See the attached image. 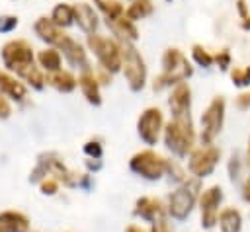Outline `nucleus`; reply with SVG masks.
<instances>
[{"label":"nucleus","instance_id":"nucleus-8","mask_svg":"<svg viewBox=\"0 0 250 232\" xmlns=\"http://www.w3.org/2000/svg\"><path fill=\"white\" fill-rule=\"evenodd\" d=\"M160 125H162V113L154 107L146 109L141 119H139V135L148 142V144H154L156 138H158V131H160Z\"/></svg>","mask_w":250,"mask_h":232},{"label":"nucleus","instance_id":"nucleus-33","mask_svg":"<svg viewBox=\"0 0 250 232\" xmlns=\"http://www.w3.org/2000/svg\"><path fill=\"white\" fill-rule=\"evenodd\" d=\"M41 187H43V191H45V193H55V189H57L55 181H45Z\"/></svg>","mask_w":250,"mask_h":232},{"label":"nucleus","instance_id":"nucleus-1","mask_svg":"<svg viewBox=\"0 0 250 232\" xmlns=\"http://www.w3.org/2000/svg\"><path fill=\"white\" fill-rule=\"evenodd\" d=\"M4 62L10 70H16L20 76H23L27 82H31L35 88L43 86L41 72L33 66V53L31 47L25 41H10L2 49Z\"/></svg>","mask_w":250,"mask_h":232},{"label":"nucleus","instance_id":"nucleus-18","mask_svg":"<svg viewBox=\"0 0 250 232\" xmlns=\"http://www.w3.org/2000/svg\"><path fill=\"white\" fill-rule=\"evenodd\" d=\"M80 88H82L84 96L88 97V101H92V103H100L98 84H96V78H94V74H90V70H86V72L80 76Z\"/></svg>","mask_w":250,"mask_h":232},{"label":"nucleus","instance_id":"nucleus-23","mask_svg":"<svg viewBox=\"0 0 250 232\" xmlns=\"http://www.w3.org/2000/svg\"><path fill=\"white\" fill-rule=\"evenodd\" d=\"M49 82L55 86V88H59V90H62V92H70L72 88H74V78L68 74V72H59L57 70V74H53V76H49Z\"/></svg>","mask_w":250,"mask_h":232},{"label":"nucleus","instance_id":"nucleus-4","mask_svg":"<svg viewBox=\"0 0 250 232\" xmlns=\"http://www.w3.org/2000/svg\"><path fill=\"white\" fill-rule=\"evenodd\" d=\"M88 45L94 49L96 57L104 64V68L115 72L121 66V49L107 37L102 35H88Z\"/></svg>","mask_w":250,"mask_h":232},{"label":"nucleus","instance_id":"nucleus-6","mask_svg":"<svg viewBox=\"0 0 250 232\" xmlns=\"http://www.w3.org/2000/svg\"><path fill=\"white\" fill-rule=\"evenodd\" d=\"M223 113H225V101H223V97H215L211 101V105L207 107V111L203 113V117H201V125H203L201 138H203L205 144H209L213 140V136L221 131Z\"/></svg>","mask_w":250,"mask_h":232},{"label":"nucleus","instance_id":"nucleus-20","mask_svg":"<svg viewBox=\"0 0 250 232\" xmlns=\"http://www.w3.org/2000/svg\"><path fill=\"white\" fill-rule=\"evenodd\" d=\"M53 23L57 25H68L72 19H74V8L68 6V4H59L55 10H53Z\"/></svg>","mask_w":250,"mask_h":232},{"label":"nucleus","instance_id":"nucleus-38","mask_svg":"<svg viewBox=\"0 0 250 232\" xmlns=\"http://www.w3.org/2000/svg\"><path fill=\"white\" fill-rule=\"evenodd\" d=\"M127 232H141V230H139V228H135V226H131V228H129Z\"/></svg>","mask_w":250,"mask_h":232},{"label":"nucleus","instance_id":"nucleus-3","mask_svg":"<svg viewBox=\"0 0 250 232\" xmlns=\"http://www.w3.org/2000/svg\"><path fill=\"white\" fill-rule=\"evenodd\" d=\"M193 142V131L188 115L176 117L168 127H166V144L170 150L178 154H186Z\"/></svg>","mask_w":250,"mask_h":232},{"label":"nucleus","instance_id":"nucleus-21","mask_svg":"<svg viewBox=\"0 0 250 232\" xmlns=\"http://www.w3.org/2000/svg\"><path fill=\"white\" fill-rule=\"evenodd\" d=\"M107 25H111L119 35H127L129 39H135L137 37V29L133 27V23H131V19H127V18H117V19H107Z\"/></svg>","mask_w":250,"mask_h":232},{"label":"nucleus","instance_id":"nucleus-9","mask_svg":"<svg viewBox=\"0 0 250 232\" xmlns=\"http://www.w3.org/2000/svg\"><path fill=\"white\" fill-rule=\"evenodd\" d=\"M219 150L215 148V146H207V148H201V150H197L193 156H191V160H189V170L195 174V175H207L213 168H215V164H217V160H219Z\"/></svg>","mask_w":250,"mask_h":232},{"label":"nucleus","instance_id":"nucleus-15","mask_svg":"<svg viewBox=\"0 0 250 232\" xmlns=\"http://www.w3.org/2000/svg\"><path fill=\"white\" fill-rule=\"evenodd\" d=\"M0 232H27L25 216L18 213H2L0 214Z\"/></svg>","mask_w":250,"mask_h":232},{"label":"nucleus","instance_id":"nucleus-36","mask_svg":"<svg viewBox=\"0 0 250 232\" xmlns=\"http://www.w3.org/2000/svg\"><path fill=\"white\" fill-rule=\"evenodd\" d=\"M238 10H240V14L246 18V4H244V0H238Z\"/></svg>","mask_w":250,"mask_h":232},{"label":"nucleus","instance_id":"nucleus-12","mask_svg":"<svg viewBox=\"0 0 250 232\" xmlns=\"http://www.w3.org/2000/svg\"><path fill=\"white\" fill-rule=\"evenodd\" d=\"M35 31L39 33L41 39H45V41H49V43H57V45H61L62 39L66 37V35L59 29V25L53 23V19H47V18H41V19L35 23Z\"/></svg>","mask_w":250,"mask_h":232},{"label":"nucleus","instance_id":"nucleus-11","mask_svg":"<svg viewBox=\"0 0 250 232\" xmlns=\"http://www.w3.org/2000/svg\"><path fill=\"white\" fill-rule=\"evenodd\" d=\"M191 203H193V191L189 187H182L170 197V213L178 218H184L189 213Z\"/></svg>","mask_w":250,"mask_h":232},{"label":"nucleus","instance_id":"nucleus-17","mask_svg":"<svg viewBox=\"0 0 250 232\" xmlns=\"http://www.w3.org/2000/svg\"><path fill=\"white\" fill-rule=\"evenodd\" d=\"M219 224L223 232H240V226H242L240 213L236 209H225L219 214Z\"/></svg>","mask_w":250,"mask_h":232},{"label":"nucleus","instance_id":"nucleus-22","mask_svg":"<svg viewBox=\"0 0 250 232\" xmlns=\"http://www.w3.org/2000/svg\"><path fill=\"white\" fill-rule=\"evenodd\" d=\"M150 12H152L150 0H135V2L129 6V10H127V19L133 21V19H139V18L150 14Z\"/></svg>","mask_w":250,"mask_h":232},{"label":"nucleus","instance_id":"nucleus-16","mask_svg":"<svg viewBox=\"0 0 250 232\" xmlns=\"http://www.w3.org/2000/svg\"><path fill=\"white\" fill-rule=\"evenodd\" d=\"M74 19L78 21V25L84 29V31H94L96 23H98V18H96V12L88 6V4H78L74 6Z\"/></svg>","mask_w":250,"mask_h":232},{"label":"nucleus","instance_id":"nucleus-19","mask_svg":"<svg viewBox=\"0 0 250 232\" xmlns=\"http://www.w3.org/2000/svg\"><path fill=\"white\" fill-rule=\"evenodd\" d=\"M0 92H6V94L12 96L14 99H21V97L25 96V88H23L20 82L8 78V76L2 74V72H0Z\"/></svg>","mask_w":250,"mask_h":232},{"label":"nucleus","instance_id":"nucleus-26","mask_svg":"<svg viewBox=\"0 0 250 232\" xmlns=\"http://www.w3.org/2000/svg\"><path fill=\"white\" fill-rule=\"evenodd\" d=\"M230 78L236 86H248L250 84V66L246 68H234L230 72Z\"/></svg>","mask_w":250,"mask_h":232},{"label":"nucleus","instance_id":"nucleus-28","mask_svg":"<svg viewBox=\"0 0 250 232\" xmlns=\"http://www.w3.org/2000/svg\"><path fill=\"white\" fill-rule=\"evenodd\" d=\"M18 25L16 18H0V31H10Z\"/></svg>","mask_w":250,"mask_h":232},{"label":"nucleus","instance_id":"nucleus-2","mask_svg":"<svg viewBox=\"0 0 250 232\" xmlns=\"http://www.w3.org/2000/svg\"><path fill=\"white\" fill-rule=\"evenodd\" d=\"M162 66H164V74L154 82V90H160L162 86L172 84V82H180V80H184L186 76H189V72H191L188 60H186L184 55H182L180 51H176V49H170V51L164 53Z\"/></svg>","mask_w":250,"mask_h":232},{"label":"nucleus","instance_id":"nucleus-37","mask_svg":"<svg viewBox=\"0 0 250 232\" xmlns=\"http://www.w3.org/2000/svg\"><path fill=\"white\" fill-rule=\"evenodd\" d=\"M242 27H244V29H250V18H248V16H246V19L242 21Z\"/></svg>","mask_w":250,"mask_h":232},{"label":"nucleus","instance_id":"nucleus-39","mask_svg":"<svg viewBox=\"0 0 250 232\" xmlns=\"http://www.w3.org/2000/svg\"><path fill=\"white\" fill-rule=\"evenodd\" d=\"M248 160H250V148H248Z\"/></svg>","mask_w":250,"mask_h":232},{"label":"nucleus","instance_id":"nucleus-35","mask_svg":"<svg viewBox=\"0 0 250 232\" xmlns=\"http://www.w3.org/2000/svg\"><path fill=\"white\" fill-rule=\"evenodd\" d=\"M154 232H168V228H166L164 220H158V224L154 226Z\"/></svg>","mask_w":250,"mask_h":232},{"label":"nucleus","instance_id":"nucleus-25","mask_svg":"<svg viewBox=\"0 0 250 232\" xmlns=\"http://www.w3.org/2000/svg\"><path fill=\"white\" fill-rule=\"evenodd\" d=\"M96 4L105 12L107 19H117L123 16V6L115 0H96Z\"/></svg>","mask_w":250,"mask_h":232},{"label":"nucleus","instance_id":"nucleus-7","mask_svg":"<svg viewBox=\"0 0 250 232\" xmlns=\"http://www.w3.org/2000/svg\"><path fill=\"white\" fill-rule=\"evenodd\" d=\"M131 168H133L135 172H139L141 175L154 179V177H160V174H162V170H164V160H162L160 156H156L154 152L146 150V152L137 154V156L131 160Z\"/></svg>","mask_w":250,"mask_h":232},{"label":"nucleus","instance_id":"nucleus-29","mask_svg":"<svg viewBox=\"0 0 250 232\" xmlns=\"http://www.w3.org/2000/svg\"><path fill=\"white\" fill-rule=\"evenodd\" d=\"M236 103H238V107H242V109H246V107L250 105V92H246V94H242V96H238V99H236Z\"/></svg>","mask_w":250,"mask_h":232},{"label":"nucleus","instance_id":"nucleus-5","mask_svg":"<svg viewBox=\"0 0 250 232\" xmlns=\"http://www.w3.org/2000/svg\"><path fill=\"white\" fill-rule=\"evenodd\" d=\"M121 58H123V66H125V76L131 84L133 90L143 88L145 84V64L143 58L139 57V53L129 45V43H121Z\"/></svg>","mask_w":250,"mask_h":232},{"label":"nucleus","instance_id":"nucleus-24","mask_svg":"<svg viewBox=\"0 0 250 232\" xmlns=\"http://www.w3.org/2000/svg\"><path fill=\"white\" fill-rule=\"evenodd\" d=\"M39 62H41L47 70L57 72V70H59V66H61V57H59V53H57L55 49L41 51V55H39Z\"/></svg>","mask_w":250,"mask_h":232},{"label":"nucleus","instance_id":"nucleus-10","mask_svg":"<svg viewBox=\"0 0 250 232\" xmlns=\"http://www.w3.org/2000/svg\"><path fill=\"white\" fill-rule=\"evenodd\" d=\"M223 199V193L219 187H211L203 193L201 197V211H203V222L205 226H213L217 220H219V214H217V207Z\"/></svg>","mask_w":250,"mask_h":232},{"label":"nucleus","instance_id":"nucleus-13","mask_svg":"<svg viewBox=\"0 0 250 232\" xmlns=\"http://www.w3.org/2000/svg\"><path fill=\"white\" fill-rule=\"evenodd\" d=\"M170 107L174 111V117L180 115H188V107H189V88L186 84H180L170 97Z\"/></svg>","mask_w":250,"mask_h":232},{"label":"nucleus","instance_id":"nucleus-14","mask_svg":"<svg viewBox=\"0 0 250 232\" xmlns=\"http://www.w3.org/2000/svg\"><path fill=\"white\" fill-rule=\"evenodd\" d=\"M59 47L62 49L64 57H66V58H68L72 64L82 66V68H86V70H88V66H86V55H84L82 47H80L76 41H72L70 37H64V39H62V43H61Z\"/></svg>","mask_w":250,"mask_h":232},{"label":"nucleus","instance_id":"nucleus-34","mask_svg":"<svg viewBox=\"0 0 250 232\" xmlns=\"http://www.w3.org/2000/svg\"><path fill=\"white\" fill-rule=\"evenodd\" d=\"M86 152H90V154H96V156H98V154H100V146H98L96 142H90V144L86 146Z\"/></svg>","mask_w":250,"mask_h":232},{"label":"nucleus","instance_id":"nucleus-31","mask_svg":"<svg viewBox=\"0 0 250 232\" xmlns=\"http://www.w3.org/2000/svg\"><path fill=\"white\" fill-rule=\"evenodd\" d=\"M10 115V105L6 103V99L0 96V117H8Z\"/></svg>","mask_w":250,"mask_h":232},{"label":"nucleus","instance_id":"nucleus-30","mask_svg":"<svg viewBox=\"0 0 250 232\" xmlns=\"http://www.w3.org/2000/svg\"><path fill=\"white\" fill-rule=\"evenodd\" d=\"M229 60H230V57H229L227 51H223L221 55H217V62L221 64V68H227L229 66Z\"/></svg>","mask_w":250,"mask_h":232},{"label":"nucleus","instance_id":"nucleus-32","mask_svg":"<svg viewBox=\"0 0 250 232\" xmlns=\"http://www.w3.org/2000/svg\"><path fill=\"white\" fill-rule=\"evenodd\" d=\"M242 197H244V201H248V203H250V177L244 181V187H242Z\"/></svg>","mask_w":250,"mask_h":232},{"label":"nucleus","instance_id":"nucleus-27","mask_svg":"<svg viewBox=\"0 0 250 232\" xmlns=\"http://www.w3.org/2000/svg\"><path fill=\"white\" fill-rule=\"evenodd\" d=\"M193 58H195L199 64H203V66H209V64H211V60H213V58H211V55H207V53H205L201 47H197V45L193 47Z\"/></svg>","mask_w":250,"mask_h":232}]
</instances>
